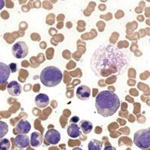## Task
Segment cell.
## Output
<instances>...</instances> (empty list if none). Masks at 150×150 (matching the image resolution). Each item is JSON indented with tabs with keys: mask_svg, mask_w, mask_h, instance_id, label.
I'll return each instance as SVG.
<instances>
[{
	"mask_svg": "<svg viewBox=\"0 0 150 150\" xmlns=\"http://www.w3.org/2000/svg\"><path fill=\"white\" fill-rule=\"evenodd\" d=\"M130 62L131 53L128 50L104 44L94 52L90 60V68L97 77L120 76L126 71Z\"/></svg>",
	"mask_w": 150,
	"mask_h": 150,
	"instance_id": "cell-1",
	"label": "cell"
},
{
	"mask_svg": "<svg viewBox=\"0 0 150 150\" xmlns=\"http://www.w3.org/2000/svg\"><path fill=\"white\" fill-rule=\"evenodd\" d=\"M120 107V100L116 94L108 90L100 92L96 98V108L98 114L110 117L115 114Z\"/></svg>",
	"mask_w": 150,
	"mask_h": 150,
	"instance_id": "cell-2",
	"label": "cell"
},
{
	"mask_svg": "<svg viewBox=\"0 0 150 150\" xmlns=\"http://www.w3.org/2000/svg\"><path fill=\"white\" fill-rule=\"evenodd\" d=\"M63 74L59 68L55 66H47L41 71L40 80L46 87H55L60 84Z\"/></svg>",
	"mask_w": 150,
	"mask_h": 150,
	"instance_id": "cell-3",
	"label": "cell"
},
{
	"mask_svg": "<svg viewBox=\"0 0 150 150\" xmlns=\"http://www.w3.org/2000/svg\"><path fill=\"white\" fill-rule=\"evenodd\" d=\"M134 143L141 149H146L150 147V129H140L137 131L134 135Z\"/></svg>",
	"mask_w": 150,
	"mask_h": 150,
	"instance_id": "cell-4",
	"label": "cell"
},
{
	"mask_svg": "<svg viewBox=\"0 0 150 150\" xmlns=\"http://www.w3.org/2000/svg\"><path fill=\"white\" fill-rule=\"evenodd\" d=\"M11 51L16 59H24L29 53V47L26 42L17 41L12 47Z\"/></svg>",
	"mask_w": 150,
	"mask_h": 150,
	"instance_id": "cell-5",
	"label": "cell"
},
{
	"mask_svg": "<svg viewBox=\"0 0 150 150\" xmlns=\"http://www.w3.org/2000/svg\"><path fill=\"white\" fill-rule=\"evenodd\" d=\"M45 138L47 143L50 145H56L61 140V134L57 130L50 128L47 131Z\"/></svg>",
	"mask_w": 150,
	"mask_h": 150,
	"instance_id": "cell-6",
	"label": "cell"
},
{
	"mask_svg": "<svg viewBox=\"0 0 150 150\" xmlns=\"http://www.w3.org/2000/svg\"><path fill=\"white\" fill-rule=\"evenodd\" d=\"M7 90L9 95L14 97L19 96L22 92V86L17 81L12 80L9 83H8Z\"/></svg>",
	"mask_w": 150,
	"mask_h": 150,
	"instance_id": "cell-7",
	"label": "cell"
},
{
	"mask_svg": "<svg viewBox=\"0 0 150 150\" xmlns=\"http://www.w3.org/2000/svg\"><path fill=\"white\" fill-rule=\"evenodd\" d=\"M14 144L19 149L27 148L30 145L29 137L26 134H19L14 138Z\"/></svg>",
	"mask_w": 150,
	"mask_h": 150,
	"instance_id": "cell-8",
	"label": "cell"
},
{
	"mask_svg": "<svg viewBox=\"0 0 150 150\" xmlns=\"http://www.w3.org/2000/svg\"><path fill=\"white\" fill-rule=\"evenodd\" d=\"M76 96L82 101H86L90 98L91 89L87 86H80L76 90Z\"/></svg>",
	"mask_w": 150,
	"mask_h": 150,
	"instance_id": "cell-9",
	"label": "cell"
},
{
	"mask_svg": "<svg viewBox=\"0 0 150 150\" xmlns=\"http://www.w3.org/2000/svg\"><path fill=\"white\" fill-rule=\"evenodd\" d=\"M11 71L8 65L4 62H0V84H4L7 83Z\"/></svg>",
	"mask_w": 150,
	"mask_h": 150,
	"instance_id": "cell-10",
	"label": "cell"
},
{
	"mask_svg": "<svg viewBox=\"0 0 150 150\" xmlns=\"http://www.w3.org/2000/svg\"><path fill=\"white\" fill-rule=\"evenodd\" d=\"M15 130L17 133L26 134H28L30 131L31 124L27 120H21L18 122V123L16 125Z\"/></svg>",
	"mask_w": 150,
	"mask_h": 150,
	"instance_id": "cell-11",
	"label": "cell"
},
{
	"mask_svg": "<svg viewBox=\"0 0 150 150\" xmlns=\"http://www.w3.org/2000/svg\"><path fill=\"white\" fill-rule=\"evenodd\" d=\"M35 103L38 108H45L49 104L50 98L46 94H38L35 98Z\"/></svg>",
	"mask_w": 150,
	"mask_h": 150,
	"instance_id": "cell-12",
	"label": "cell"
},
{
	"mask_svg": "<svg viewBox=\"0 0 150 150\" xmlns=\"http://www.w3.org/2000/svg\"><path fill=\"white\" fill-rule=\"evenodd\" d=\"M43 135L42 134L35 131L31 134L30 137V146L32 147H39L42 145Z\"/></svg>",
	"mask_w": 150,
	"mask_h": 150,
	"instance_id": "cell-13",
	"label": "cell"
},
{
	"mask_svg": "<svg viewBox=\"0 0 150 150\" xmlns=\"http://www.w3.org/2000/svg\"><path fill=\"white\" fill-rule=\"evenodd\" d=\"M67 134L71 138H77L81 135V130L78 125L71 123L67 128Z\"/></svg>",
	"mask_w": 150,
	"mask_h": 150,
	"instance_id": "cell-14",
	"label": "cell"
},
{
	"mask_svg": "<svg viewBox=\"0 0 150 150\" xmlns=\"http://www.w3.org/2000/svg\"><path fill=\"white\" fill-rule=\"evenodd\" d=\"M80 128L81 130V132H83L85 134H88L93 129V125L91 122L88 120H82L80 122Z\"/></svg>",
	"mask_w": 150,
	"mask_h": 150,
	"instance_id": "cell-15",
	"label": "cell"
},
{
	"mask_svg": "<svg viewBox=\"0 0 150 150\" xmlns=\"http://www.w3.org/2000/svg\"><path fill=\"white\" fill-rule=\"evenodd\" d=\"M102 146V141L93 139V140H91L88 143V150H101Z\"/></svg>",
	"mask_w": 150,
	"mask_h": 150,
	"instance_id": "cell-16",
	"label": "cell"
},
{
	"mask_svg": "<svg viewBox=\"0 0 150 150\" xmlns=\"http://www.w3.org/2000/svg\"><path fill=\"white\" fill-rule=\"evenodd\" d=\"M8 132V125L6 122L3 121H0V139L3 138Z\"/></svg>",
	"mask_w": 150,
	"mask_h": 150,
	"instance_id": "cell-17",
	"label": "cell"
},
{
	"mask_svg": "<svg viewBox=\"0 0 150 150\" xmlns=\"http://www.w3.org/2000/svg\"><path fill=\"white\" fill-rule=\"evenodd\" d=\"M10 147L11 143L8 139H0V150H8Z\"/></svg>",
	"mask_w": 150,
	"mask_h": 150,
	"instance_id": "cell-18",
	"label": "cell"
},
{
	"mask_svg": "<svg viewBox=\"0 0 150 150\" xmlns=\"http://www.w3.org/2000/svg\"><path fill=\"white\" fill-rule=\"evenodd\" d=\"M9 69H10L11 73H14V72L17 71V64L16 63H11L8 65Z\"/></svg>",
	"mask_w": 150,
	"mask_h": 150,
	"instance_id": "cell-19",
	"label": "cell"
},
{
	"mask_svg": "<svg viewBox=\"0 0 150 150\" xmlns=\"http://www.w3.org/2000/svg\"><path fill=\"white\" fill-rule=\"evenodd\" d=\"M78 121H79V117H77V116H74V117H72L70 120L71 123H75V124H76V122Z\"/></svg>",
	"mask_w": 150,
	"mask_h": 150,
	"instance_id": "cell-20",
	"label": "cell"
},
{
	"mask_svg": "<svg viewBox=\"0 0 150 150\" xmlns=\"http://www.w3.org/2000/svg\"><path fill=\"white\" fill-rule=\"evenodd\" d=\"M104 150H116V149L112 146H107L104 147Z\"/></svg>",
	"mask_w": 150,
	"mask_h": 150,
	"instance_id": "cell-21",
	"label": "cell"
},
{
	"mask_svg": "<svg viewBox=\"0 0 150 150\" xmlns=\"http://www.w3.org/2000/svg\"><path fill=\"white\" fill-rule=\"evenodd\" d=\"M4 7H5V1L0 0V10H2Z\"/></svg>",
	"mask_w": 150,
	"mask_h": 150,
	"instance_id": "cell-22",
	"label": "cell"
},
{
	"mask_svg": "<svg viewBox=\"0 0 150 150\" xmlns=\"http://www.w3.org/2000/svg\"><path fill=\"white\" fill-rule=\"evenodd\" d=\"M72 150H83V149L81 148H80V147H75V148H74Z\"/></svg>",
	"mask_w": 150,
	"mask_h": 150,
	"instance_id": "cell-23",
	"label": "cell"
}]
</instances>
